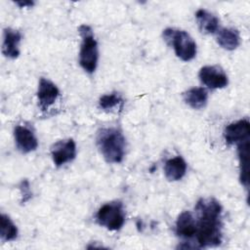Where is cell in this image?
I'll return each mask as SVG.
<instances>
[{"label": "cell", "mask_w": 250, "mask_h": 250, "mask_svg": "<svg viewBox=\"0 0 250 250\" xmlns=\"http://www.w3.org/2000/svg\"><path fill=\"white\" fill-rule=\"evenodd\" d=\"M195 236L200 248L215 247L222 242V206L215 198H200L195 205Z\"/></svg>", "instance_id": "cell-1"}, {"label": "cell", "mask_w": 250, "mask_h": 250, "mask_svg": "<svg viewBox=\"0 0 250 250\" xmlns=\"http://www.w3.org/2000/svg\"><path fill=\"white\" fill-rule=\"evenodd\" d=\"M97 146L108 163H120L125 154L126 142L123 134L116 128H102L97 134Z\"/></svg>", "instance_id": "cell-2"}, {"label": "cell", "mask_w": 250, "mask_h": 250, "mask_svg": "<svg viewBox=\"0 0 250 250\" xmlns=\"http://www.w3.org/2000/svg\"><path fill=\"white\" fill-rule=\"evenodd\" d=\"M78 31L82 37L79 52V63L86 72L93 73L97 68L99 59L98 43L94 37L93 30L89 25H80Z\"/></svg>", "instance_id": "cell-3"}, {"label": "cell", "mask_w": 250, "mask_h": 250, "mask_svg": "<svg viewBox=\"0 0 250 250\" xmlns=\"http://www.w3.org/2000/svg\"><path fill=\"white\" fill-rule=\"evenodd\" d=\"M164 40L173 46L178 58L184 62L191 61L196 55V44L190 35L184 31L174 28L163 30Z\"/></svg>", "instance_id": "cell-4"}, {"label": "cell", "mask_w": 250, "mask_h": 250, "mask_svg": "<svg viewBox=\"0 0 250 250\" xmlns=\"http://www.w3.org/2000/svg\"><path fill=\"white\" fill-rule=\"evenodd\" d=\"M98 224L109 230L120 229L125 222V211L120 201H112L103 205L97 215Z\"/></svg>", "instance_id": "cell-5"}, {"label": "cell", "mask_w": 250, "mask_h": 250, "mask_svg": "<svg viewBox=\"0 0 250 250\" xmlns=\"http://www.w3.org/2000/svg\"><path fill=\"white\" fill-rule=\"evenodd\" d=\"M200 81L210 89L225 88L228 83V76L225 71L217 65H205L198 73Z\"/></svg>", "instance_id": "cell-6"}, {"label": "cell", "mask_w": 250, "mask_h": 250, "mask_svg": "<svg viewBox=\"0 0 250 250\" xmlns=\"http://www.w3.org/2000/svg\"><path fill=\"white\" fill-rule=\"evenodd\" d=\"M51 155L57 167L72 161L76 156V145L72 139L59 141L51 148Z\"/></svg>", "instance_id": "cell-7"}, {"label": "cell", "mask_w": 250, "mask_h": 250, "mask_svg": "<svg viewBox=\"0 0 250 250\" xmlns=\"http://www.w3.org/2000/svg\"><path fill=\"white\" fill-rule=\"evenodd\" d=\"M250 123L248 119H241L236 122L230 123L225 128L224 137L228 145L240 144L249 140Z\"/></svg>", "instance_id": "cell-8"}, {"label": "cell", "mask_w": 250, "mask_h": 250, "mask_svg": "<svg viewBox=\"0 0 250 250\" xmlns=\"http://www.w3.org/2000/svg\"><path fill=\"white\" fill-rule=\"evenodd\" d=\"M59 88L50 80L42 77L39 80L37 97L39 106L42 110H47L59 98Z\"/></svg>", "instance_id": "cell-9"}, {"label": "cell", "mask_w": 250, "mask_h": 250, "mask_svg": "<svg viewBox=\"0 0 250 250\" xmlns=\"http://www.w3.org/2000/svg\"><path fill=\"white\" fill-rule=\"evenodd\" d=\"M14 137L18 149L22 153L31 152L38 146L34 133L26 126H16L14 129Z\"/></svg>", "instance_id": "cell-10"}, {"label": "cell", "mask_w": 250, "mask_h": 250, "mask_svg": "<svg viewBox=\"0 0 250 250\" xmlns=\"http://www.w3.org/2000/svg\"><path fill=\"white\" fill-rule=\"evenodd\" d=\"M21 39V34L20 31L5 28L3 33V45H2V53L5 57L9 59H16L20 55L19 45Z\"/></svg>", "instance_id": "cell-11"}, {"label": "cell", "mask_w": 250, "mask_h": 250, "mask_svg": "<svg viewBox=\"0 0 250 250\" xmlns=\"http://www.w3.org/2000/svg\"><path fill=\"white\" fill-rule=\"evenodd\" d=\"M195 220L192 214L189 211L182 212L176 221V234L182 238L187 239L193 237L195 235Z\"/></svg>", "instance_id": "cell-12"}, {"label": "cell", "mask_w": 250, "mask_h": 250, "mask_svg": "<svg viewBox=\"0 0 250 250\" xmlns=\"http://www.w3.org/2000/svg\"><path fill=\"white\" fill-rule=\"evenodd\" d=\"M187 172V163L181 156H176L168 159L164 165L165 177L168 181H179Z\"/></svg>", "instance_id": "cell-13"}, {"label": "cell", "mask_w": 250, "mask_h": 250, "mask_svg": "<svg viewBox=\"0 0 250 250\" xmlns=\"http://www.w3.org/2000/svg\"><path fill=\"white\" fill-rule=\"evenodd\" d=\"M184 101L194 109L203 108L208 100L207 91L203 87H194L183 94Z\"/></svg>", "instance_id": "cell-14"}, {"label": "cell", "mask_w": 250, "mask_h": 250, "mask_svg": "<svg viewBox=\"0 0 250 250\" xmlns=\"http://www.w3.org/2000/svg\"><path fill=\"white\" fill-rule=\"evenodd\" d=\"M238 158L240 166V182L248 188L249 185V140H246L237 145Z\"/></svg>", "instance_id": "cell-15"}, {"label": "cell", "mask_w": 250, "mask_h": 250, "mask_svg": "<svg viewBox=\"0 0 250 250\" xmlns=\"http://www.w3.org/2000/svg\"><path fill=\"white\" fill-rule=\"evenodd\" d=\"M217 42L222 48L232 51L240 44L239 32L234 28H222L218 31Z\"/></svg>", "instance_id": "cell-16"}, {"label": "cell", "mask_w": 250, "mask_h": 250, "mask_svg": "<svg viewBox=\"0 0 250 250\" xmlns=\"http://www.w3.org/2000/svg\"><path fill=\"white\" fill-rule=\"evenodd\" d=\"M195 18L201 32L210 34L218 30L219 20L216 16L209 13L208 11L204 9H199L195 13Z\"/></svg>", "instance_id": "cell-17"}, {"label": "cell", "mask_w": 250, "mask_h": 250, "mask_svg": "<svg viewBox=\"0 0 250 250\" xmlns=\"http://www.w3.org/2000/svg\"><path fill=\"white\" fill-rule=\"evenodd\" d=\"M0 236L2 241H12L18 236V228L5 214L0 217Z\"/></svg>", "instance_id": "cell-18"}, {"label": "cell", "mask_w": 250, "mask_h": 250, "mask_svg": "<svg viewBox=\"0 0 250 250\" xmlns=\"http://www.w3.org/2000/svg\"><path fill=\"white\" fill-rule=\"evenodd\" d=\"M123 104H124V101L118 93H111V94L104 95L99 100L100 107L104 110L112 109L118 105H120L122 107Z\"/></svg>", "instance_id": "cell-19"}, {"label": "cell", "mask_w": 250, "mask_h": 250, "mask_svg": "<svg viewBox=\"0 0 250 250\" xmlns=\"http://www.w3.org/2000/svg\"><path fill=\"white\" fill-rule=\"evenodd\" d=\"M20 189L21 192V203H25L31 198V191L29 188V183L27 180H22L20 184Z\"/></svg>", "instance_id": "cell-20"}, {"label": "cell", "mask_w": 250, "mask_h": 250, "mask_svg": "<svg viewBox=\"0 0 250 250\" xmlns=\"http://www.w3.org/2000/svg\"><path fill=\"white\" fill-rule=\"evenodd\" d=\"M17 5H19L21 8H28V7H32L34 5L33 1H18L16 2Z\"/></svg>", "instance_id": "cell-21"}]
</instances>
